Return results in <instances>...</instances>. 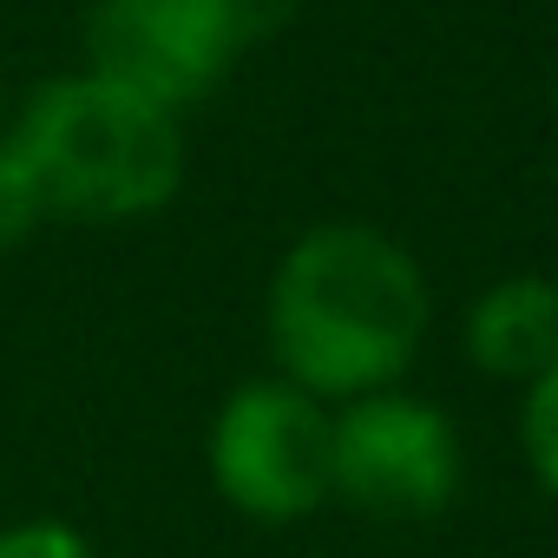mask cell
Listing matches in <instances>:
<instances>
[{"mask_svg":"<svg viewBox=\"0 0 558 558\" xmlns=\"http://www.w3.org/2000/svg\"><path fill=\"white\" fill-rule=\"evenodd\" d=\"M47 217H53V210H47V191H40L34 165L21 158V145H14L8 132H0V256L21 250Z\"/></svg>","mask_w":558,"mask_h":558,"instance_id":"52a82bcc","label":"cell"},{"mask_svg":"<svg viewBox=\"0 0 558 558\" xmlns=\"http://www.w3.org/2000/svg\"><path fill=\"white\" fill-rule=\"evenodd\" d=\"M236 53L243 40L217 0H93L86 21V66L165 112L197 106Z\"/></svg>","mask_w":558,"mask_h":558,"instance_id":"5b68a950","label":"cell"},{"mask_svg":"<svg viewBox=\"0 0 558 558\" xmlns=\"http://www.w3.org/2000/svg\"><path fill=\"white\" fill-rule=\"evenodd\" d=\"M519 453L532 466V480L558 499V362L525 381V401H519Z\"/></svg>","mask_w":558,"mask_h":558,"instance_id":"ba28073f","label":"cell"},{"mask_svg":"<svg viewBox=\"0 0 558 558\" xmlns=\"http://www.w3.org/2000/svg\"><path fill=\"white\" fill-rule=\"evenodd\" d=\"M269 349L276 375L316 401H362L401 388L414 368L434 296L408 243L375 223H316L269 276Z\"/></svg>","mask_w":558,"mask_h":558,"instance_id":"6da1fadb","label":"cell"},{"mask_svg":"<svg viewBox=\"0 0 558 558\" xmlns=\"http://www.w3.org/2000/svg\"><path fill=\"white\" fill-rule=\"evenodd\" d=\"M8 138L34 165L53 217L132 223V217L165 210L184 184L178 112L151 106L145 93H132L93 66L47 80L21 106Z\"/></svg>","mask_w":558,"mask_h":558,"instance_id":"7a4b0ae2","label":"cell"},{"mask_svg":"<svg viewBox=\"0 0 558 558\" xmlns=\"http://www.w3.org/2000/svg\"><path fill=\"white\" fill-rule=\"evenodd\" d=\"M336 408L283 375L243 381L210 421V480L256 525H296L329 499Z\"/></svg>","mask_w":558,"mask_h":558,"instance_id":"3957f363","label":"cell"},{"mask_svg":"<svg viewBox=\"0 0 558 558\" xmlns=\"http://www.w3.org/2000/svg\"><path fill=\"white\" fill-rule=\"evenodd\" d=\"M217 8L230 14V27H236V40L250 47V40H263V34H276V27H290V21H296V8H303V0H217Z\"/></svg>","mask_w":558,"mask_h":558,"instance_id":"30bf717a","label":"cell"},{"mask_svg":"<svg viewBox=\"0 0 558 558\" xmlns=\"http://www.w3.org/2000/svg\"><path fill=\"white\" fill-rule=\"evenodd\" d=\"M466 355L499 381H538L558 362V276H499L466 310Z\"/></svg>","mask_w":558,"mask_h":558,"instance_id":"8992f818","label":"cell"},{"mask_svg":"<svg viewBox=\"0 0 558 558\" xmlns=\"http://www.w3.org/2000/svg\"><path fill=\"white\" fill-rule=\"evenodd\" d=\"M0 558H99V551L86 532L60 519H21V525H0Z\"/></svg>","mask_w":558,"mask_h":558,"instance_id":"9c48e42d","label":"cell"},{"mask_svg":"<svg viewBox=\"0 0 558 558\" xmlns=\"http://www.w3.org/2000/svg\"><path fill=\"white\" fill-rule=\"evenodd\" d=\"M460 480H466V453L434 401L408 388H381L336 408L329 499L388 525H414V519H440L460 499Z\"/></svg>","mask_w":558,"mask_h":558,"instance_id":"277c9868","label":"cell"}]
</instances>
